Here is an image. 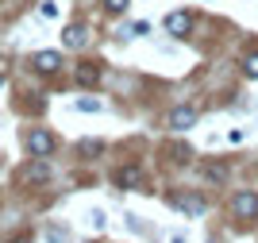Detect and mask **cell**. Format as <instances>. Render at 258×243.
<instances>
[{"label": "cell", "mask_w": 258, "mask_h": 243, "mask_svg": "<svg viewBox=\"0 0 258 243\" xmlns=\"http://www.w3.org/2000/svg\"><path fill=\"white\" fill-rule=\"evenodd\" d=\"M35 66H39L43 74H54V70L62 66V54H54V51H43V54H35Z\"/></svg>", "instance_id": "obj_5"}, {"label": "cell", "mask_w": 258, "mask_h": 243, "mask_svg": "<svg viewBox=\"0 0 258 243\" xmlns=\"http://www.w3.org/2000/svg\"><path fill=\"white\" fill-rule=\"evenodd\" d=\"M62 42H66V46H74V51H77V46H85V27H66Z\"/></svg>", "instance_id": "obj_7"}, {"label": "cell", "mask_w": 258, "mask_h": 243, "mask_svg": "<svg viewBox=\"0 0 258 243\" xmlns=\"http://www.w3.org/2000/svg\"><path fill=\"white\" fill-rule=\"evenodd\" d=\"M77 108H81V112H100V101H97V96H81Z\"/></svg>", "instance_id": "obj_11"}, {"label": "cell", "mask_w": 258, "mask_h": 243, "mask_svg": "<svg viewBox=\"0 0 258 243\" xmlns=\"http://www.w3.org/2000/svg\"><path fill=\"white\" fill-rule=\"evenodd\" d=\"M27 151H31L35 159H46L54 151V135L50 131H31V135H27Z\"/></svg>", "instance_id": "obj_1"}, {"label": "cell", "mask_w": 258, "mask_h": 243, "mask_svg": "<svg viewBox=\"0 0 258 243\" xmlns=\"http://www.w3.org/2000/svg\"><path fill=\"white\" fill-rule=\"evenodd\" d=\"M247 74L258 77V54H247Z\"/></svg>", "instance_id": "obj_12"}, {"label": "cell", "mask_w": 258, "mask_h": 243, "mask_svg": "<svg viewBox=\"0 0 258 243\" xmlns=\"http://www.w3.org/2000/svg\"><path fill=\"white\" fill-rule=\"evenodd\" d=\"M177 205H181L185 212H205V201H201V197H177Z\"/></svg>", "instance_id": "obj_9"}, {"label": "cell", "mask_w": 258, "mask_h": 243, "mask_svg": "<svg viewBox=\"0 0 258 243\" xmlns=\"http://www.w3.org/2000/svg\"><path fill=\"white\" fill-rule=\"evenodd\" d=\"M16 243H31V239H27V235H20V239H16Z\"/></svg>", "instance_id": "obj_14"}, {"label": "cell", "mask_w": 258, "mask_h": 243, "mask_svg": "<svg viewBox=\"0 0 258 243\" xmlns=\"http://www.w3.org/2000/svg\"><path fill=\"white\" fill-rule=\"evenodd\" d=\"M231 209H235L239 220H254L258 216V193H239L235 201H231Z\"/></svg>", "instance_id": "obj_2"}, {"label": "cell", "mask_w": 258, "mask_h": 243, "mask_svg": "<svg viewBox=\"0 0 258 243\" xmlns=\"http://www.w3.org/2000/svg\"><path fill=\"white\" fill-rule=\"evenodd\" d=\"M100 81V70L93 62H85V66H77V85H97Z\"/></svg>", "instance_id": "obj_6"}, {"label": "cell", "mask_w": 258, "mask_h": 243, "mask_svg": "<svg viewBox=\"0 0 258 243\" xmlns=\"http://www.w3.org/2000/svg\"><path fill=\"white\" fill-rule=\"evenodd\" d=\"M104 4H108V12H123L127 8V0H104Z\"/></svg>", "instance_id": "obj_13"}, {"label": "cell", "mask_w": 258, "mask_h": 243, "mask_svg": "<svg viewBox=\"0 0 258 243\" xmlns=\"http://www.w3.org/2000/svg\"><path fill=\"white\" fill-rule=\"evenodd\" d=\"M116 181H119V185H139V181H143V174H139L135 166H123V170L116 174Z\"/></svg>", "instance_id": "obj_8"}, {"label": "cell", "mask_w": 258, "mask_h": 243, "mask_svg": "<svg viewBox=\"0 0 258 243\" xmlns=\"http://www.w3.org/2000/svg\"><path fill=\"white\" fill-rule=\"evenodd\" d=\"M189 27H193V16H189V12H173L170 20H166V31L170 35H185Z\"/></svg>", "instance_id": "obj_4"}, {"label": "cell", "mask_w": 258, "mask_h": 243, "mask_svg": "<svg viewBox=\"0 0 258 243\" xmlns=\"http://www.w3.org/2000/svg\"><path fill=\"white\" fill-rule=\"evenodd\" d=\"M170 124L177 127V131H189V127L197 124V108H189V105H181V108H173V116H170Z\"/></svg>", "instance_id": "obj_3"}, {"label": "cell", "mask_w": 258, "mask_h": 243, "mask_svg": "<svg viewBox=\"0 0 258 243\" xmlns=\"http://www.w3.org/2000/svg\"><path fill=\"white\" fill-rule=\"evenodd\" d=\"M46 174H50V170H46L43 162H35V166H27V181H46Z\"/></svg>", "instance_id": "obj_10"}]
</instances>
